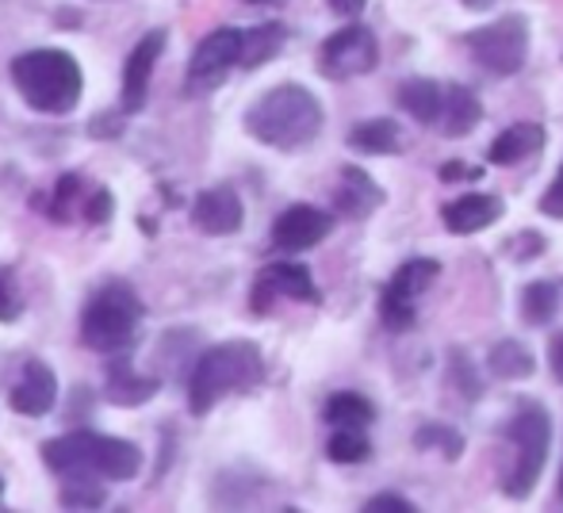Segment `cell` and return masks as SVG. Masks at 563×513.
Masks as SVG:
<instances>
[{"mask_svg":"<svg viewBox=\"0 0 563 513\" xmlns=\"http://www.w3.org/2000/svg\"><path fill=\"white\" fill-rule=\"evenodd\" d=\"M456 177H479V169H464V165H441V180H456Z\"/></svg>","mask_w":563,"mask_h":513,"instance_id":"obj_34","label":"cell"},{"mask_svg":"<svg viewBox=\"0 0 563 513\" xmlns=\"http://www.w3.org/2000/svg\"><path fill=\"white\" fill-rule=\"evenodd\" d=\"M544 127L541 123H510L495 142H490V165H521L526 157L541 154Z\"/></svg>","mask_w":563,"mask_h":513,"instance_id":"obj_17","label":"cell"},{"mask_svg":"<svg viewBox=\"0 0 563 513\" xmlns=\"http://www.w3.org/2000/svg\"><path fill=\"white\" fill-rule=\"evenodd\" d=\"M327 453L334 464H364L372 456V445L364 430H334V437L327 440Z\"/></svg>","mask_w":563,"mask_h":513,"instance_id":"obj_26","label":"cell"},{"mask_svg":"<svg viewBox=\"0 0 563 513\" xmlns=\"http://www.w3.org/2000/svg\"><path fill=\"white\" fill-rule=\"evenodd\" d=\"M510 440L518 445V456L506 476V494L510 499H526L537 483H541L544 460H549L552 445V417L541 402H521V410L510 422Z\"/></svg>","mask_w":563,"mask_h":513,"instance_id":"obj_5","label":"cell"},{"mask_svg":"<svg viewBox=\"0 0 563 513\" xmlns=\"http://www.w3.org/2000/svg\"><path fill=\"white\" fill-rule=\"evenodd\" d=\"M12 81L23 92L31 108L38 112H74L77 100H81V66H77L74 54L66 51H27L12 62Z\"/></svg>","mask_w":563,"mask_h":513,"instance_id":"obj_4","label":"cell"},{"mask_svg":"<svg viewBox=\"0 0 563 513\" xmlns=\"http://www.w3.org/2000/svg\"><path fill=\"white\" fill-rule=\"evenodd\" d=\"M415 445L418 448H433L438 445L441 453L449 456V460H456L460 453H464V440H460V433L445 430V425H426V430L415 433Z\"/></svg>","mask_w":563,"mask_h":513,"instance_id":"obj_28","label":"cell"},{"mask_svg":"<svg viewBox=\"0 0 563 513\" xmlns=\"http://www.w3.org/2000/svg\"><path fill=\"white\" fill-rule=\"evenodd\" d=\"M327 422L334 425V430H364V425L376 422V406L356 391H338L334 399L327 402Z\"/></svg>","mask_w":563,"mask_h":513,"instance_id":"obj_21","label":"cell"},{"mask_svg":"<svg viewBox=\"0 0 563 513\" xmlns=\"http://www.w3.org/2000/svg\"><path fill=\"white\" fill-rule=\"evenodd\" d=\"M541 211H544L549 219H563V165H560L556 180L549 185V192L541 196Z\"/></svg>","mask_w":563,"mask_h":513,"instance_id":"obj_30","label":"cell"},{"mask_svg":"<svg viewBox=\"0 0 563 513\" xmlns=\"http://www.w3.org/2000/svg\"><path fill=\"white\" fill-rule=\"evenodd\" d=\"M560 314V288L552 280H533L521 291V319L529 326H549Z\"/></svg>","mask_w":563,"mask_h":513,"instance_id":"obj_24","label":"cell"},{"mask_svg":"<svg viewBox=\"0 0 563 513\" xmlns=\"http://www.w3.org/2000/svg\"><path fill=\"white\" fill-rule=\"evenodd\" d=\"M330 8H334L338 15H361L364 12V4H368V0H327Z\"/></svg>","mask_w":563,"mask_h":513,"instance_id":"obj_33","label":"cell"},{"mask_svg":"<svg viewBox=\"0 0 563 513\" xmlns=\"http://www.w3.org/2000/svg\"><path fill=\"white\" fill-rule=\"evenodd\" d=\"M165 51V35L162 31H150L131 54H126V66H123V104L131 108H142L150 92V77H154V66H157V54Z\"/></svg>","mask_w":563,"mask_h":513,"instance_id":"obj_13","label":"cell"},{"mask_svg":"<svg viewBox=\"0 0 563 513\" xmlns=\"http://www.w3.org/2000/svg\"><path fill=\"white\" fill-rule=\"evenodd\" d=\"M549 365H552V376L563 383V334L552 337V345H549Z\"/></svg>","mask_w":563,"mask_h":513,"instance_id":"obj_32","label":"cell"},{"mask_svg":"<svg viewBox=\"0 0 563 513\" xmlns=\"http://www.w3.org/2000/svg\"><path fill=\"white\" fill-rule=\"evenodd\" d=\"M284 46V27L280 23H265V27L242 31V54H238V66L257 69L273 58L276 51Z\"/></svg>","mask_w":563,"mask_h":513,"instance_id":"obj_25","label":"cell"},{"mask_svg":"<svg viewBox=\"0 0 563 513\" xmlns=\"http://www.w3.org/2000/svg\"><path fill=\"white\" fill-rule=\"evenodd\" d=\"M330 215L311 203H296L288 208L273 226V246L276 249H288V254H303V249H314L322 238L330 234Z\"/></svg>","mask_w":563,"mask_h":513,"instance_id":"obj_11","label":"cell"},{"mask_svg":"<svg viewBox=\"0 0 563 513\" xmlns=\"http://www.w3.org/2000/svg\"><path fill=\"white\" fill-rule=\"evenodd\" d=\"M438 276H441L438 260H430V257L407 260V265H402L399 272L391 276V283H387V295H399V299H410V303H418V295H422V291L430 288Z\"/></svg>","mask_w":563,"mask_h":513,"instance_id":"obj_22","label":"cell"},{"mask_svg":"<svg viewBox=\"0 0 563 513\" xmlns=\"http://www.w3.org/2000/svg\"><path fill=\"white\" fill-rule=\"evenodd\" d=\"M349 146L361 149V154H399V146H402L399 123H391V120L361 123V127L349 131Z\"/></svg>","mask_w":563,"mask_h":513,"instance_id":"obj_23","label":"cell"},{"mask_svg":"<svg viewBox=\"0 0 563 513\" xmlns=\"http://www.w3.org/2000/svg\"><path fill=\"white\" fill-rule=\"evenodd\" d=\"M43 460L58 476H97V479H134L142 468L139 445L119 437H100V433L77 430L58 440H46Z\"/></svg>","mask_w":563,"mask_h":513,"instance_id":"obj_2","label":"cell"},{"mask_svg":"<svg viewBox=\"0 0 563 513\" xmlns=\"http://www.w3.org/2000/svg\"><path fill=\"white\" fill-rule=\"evenodd\" d=\"M376 62H379L376 35H372L368 27H361V23L341 27L338 35H330L319 54V69H322V77H330V81L361 77V74H368V69H376Z\"/></svg>","mask_w":563,"mask_h":513,"instance_id":"obj_8","label":"cell"},{"mask_svg":"<svg viewBox=\"0 0 563 513\" xmlns=\"http://www.w3.org/2000/svg\"><path fill=\"white\" fill-rule=\"evenodd\" d=\"M242 215H245L242 200H238V192L227 185L208 188L192 208L196 226H200L203 234H211V238H227V234L242 231Z\"/></svg>","mask_w":563,"mask_h":513,"instance_id":"obj_12","label":"cell"},{"mask_svg":"<svg viewBox=\"0 0 563 513\" xmlns=\"http://www.w3.org/2000/svg\"><path fill=\"white\" fill-rule=\"evenodd\" d=\"M368 513H415V502L399 499V494H376V499H368Z\"/></svg>","mask_w":563,"mask_h":513,"instance_id":"obj_31","label":"cell"},{"mask_svg":"<svg viewBox=\"0 0 563 513\" xmlns=\"http://www.w3.org/2000/svg\"><path fill=\"white\" fill-rule=\"evenodd\" d=\"M276 299H303V303H319V288L311 280V268L303 265H268L253 283V311L265 314Z\"/></svg>","mask_w":563,"mask_h":513,"instance_id":"obj_10","label":"cell"},{"mask_svg":"<svg viewBox=\"0 0 563 513\" xmlns=\"http://www.w3.org/2000/svg\"><path fill=\"white\" fill-rule=\"evenodd\" d=\"M487 368L498 376V380H529V376L537 372V357L521 342L506 337V342H498L495 349H490Z\"/></svg>","mask_w":563,"mask_h":513,"instance_id":"obj_20","label":"cell"},{"mask_svg":"<svg viewBox=\"0 0 563 513\" xmlns=\"http://www.w3.org/2000/svg\"><path fill=\"white\" fill-rule=\"evenodd\" d=\"M245 131L273 149H299L322 131V104L303 85H276L245 112Z\"/></svg>","mask_w":563,"mask_h":513,"instance_id":"obj_1","label":"cell"},{"mask_svg":"<svg viewBox=\"0 0 563 513\" xmlns=\"http://www.w3.org/2000/svg\"><path fill=\"white\" fill-rule=\"evenodd\" d=\"M54 399H58V380H54L51 368L38 365V360L23 368V376L12 387V410L15 414L43 417L46 410L54 406Z\"/></svg>","mask_w":563,"mask_h":513,"instance_id":"obj_16","label":"cell"},{"mask_svg":"<svg viewBox=\"0 0 563 513\" xmlns=\"http://www.w3.org/2000/svg\"><path fill=\"white\" fill-rule=\"evenodd\" d=\"M467 51H472L475 66L487 69V74L495 77L518 74L529 58V20L518 12L503 15V20L472 31L467 35Z\"/></svg>","mask_w":563,"mask_h":513,"instance_id":"obj_7","label":"cell"},{"mask_svg":"<svg viewBox=\"0 0 563 513\" xmlns=\"http://www.w3.org/2000/svg\"><path fill=\"white\" fill-rule=\"evenodd\" d=\"M139 319H142L139 295L131 288H123V283H112V288L97 291L92 303L85 306V319H81L85 345L97 353L126 349L134 330H139Z\"/></svg>","mask_w":563,"mask_h":513,"instance_id":"obj_6","label":"cell"},{"mask_svg":"<svg viewBox=\"0 0 563 513\" xmlns=\"http://www.w3.org/2000/svg\"><path fill=\"white\" fill-rule=\"evenodd\" d=\"M483 120V104L467 85H441V112L438 127L445 138H464Z\"/></svg>","mask_w":563,"mask_h":513,"instance_id":"obj_15","label":"cell"},{"mask_svg":"<svg viewBox=\"0 0 563 513\" xmlns=\"http://www.w3.org/2000/svg\"><path fill=\"white\" fill-rule=\"evenodd\" d=\"M104 491H100L97 476H66V491H62V506H100Z\"/></svg>","mask_w":563,"mask_h":513,"instance_id":"obj_27","label":"cell"},{"mask_svg":"<svg viewBox=\"0 0 563 513\" xmlns=\"http://www.w3.org/2000/svg\"><path fill=\"white\" fill-rule=\"evenodd\" d=\"M560 494H563V476H560Z\"/></svg>","mask_w":563,"mask_h":513,"instance_id":"obj_35","label":"cell"},{"mask_svg":"<svg viewBox=\"0 0 563 513\" xmlns=\"http://www.w3.org/2000/svg\"><path fill=\"white\" fill-rule=\"evenodd\" d=\"M253 4H261V0H253Z\"/></svg>","mask_w":563,"mask_h":513,"instance_id":"obj_36","label":"cell"},{"mask_svg":"<svg viewBox=\"0 0 563 513\" xmlns=\"http://www.w3.org/2000/svg\"><path fill=\"white\" fill-rule=\"evenodd\" d=\"M399 104L410 120L418 123H438V112H441V85L430 81V77H410L402 81L399 89Z\"/></svg>","mask_w":563,"mask_h":513,"instance_id":"obj_19","label":"cell"},{"mask_svg":"<svg viewBox=\"0 0 563 513\" xmlns=\"http://www.w3.org/2000/svg\"><path fill=\"white\" fill-rule=\"evenodd\" d=\"M12 319H20V288H15V276L0 268V322Z\"/></svg>","mask_w":563,"mask_h":513,"instance_id":"obj_29","label":"cell"},{"mask_svg":"<svg viewBox=\"0 0 563 513\" xmlns=\"http://www.w3.org/2000/svg\"><path fill=\"white\" fill-rule=\"evenodd\" d=\"M384 203V192L376 188V180L368 177L364 169L356 165H345L341 169V188H338V211L349 219H364L372 208Z\"/></svg>","mask_w":563,"mask_h":513,"instance_id":"obj_18","label":"cell"},{"mask_svg":"<svg viewBox=\"0 0 563 513\" xmlns=\"http://www.w3.org/2000/svg\"><path fill=\"white\" fill-rule=\"evenodd\" d=\"M441 219H445V226L452 234H479L503 219V200L487 192H467V196H460V200L445 203Z\"/></svg>","mask_w":563,"mask_h":513,"instance_id":"obj_14","label":"cell"},{"mask_svg":"<svg viewBox=\"0 0 563 513\" xmlns=\"http://www.w3.org/2000/svg\"><path fill=\"white\" fill-rule=\"evenodd\" d=\"M265 376V360L253 342H227L208 349L192 368L188 380V402L192 414H208L216 402H223L234 391H250Z\"/></svg>","mask_w":563,"mask_h":513,"instance_id":"obj_3","label":"cell"},{"mask_svg":"<svg viewBox=\"0 0 563 513\" xmlns=\"http://www.w3.org/2000/svg\"><path fill=\"white\" fill-rule=\"evenodd\" d=\"M238 54H242V31L238 27H219L196 46L192 62H188V89L208 92L216 85L227 81V74L238 66Z\"/></svg>","mask_w":563,"mask_h":513,"instance_id":"obj_9","label":"cell"}]
</instances>
